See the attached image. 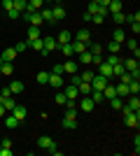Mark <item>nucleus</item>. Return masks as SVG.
<instances>
[{
    "label": "nucleus",
    "mask_w": 140,
    "mask_h": 156,
    "mask_svg": "<svg viewBox=\"0 0 140 156\" xmlns=\"http://www.w3.org/2000/svg\"><path fill=\"white\" fill-rule=\"evenodd\" d=\"M135 154H140V137L135 135Z\"/></svg>",
    "instance_id": "obj_56"
},
{
    "label": "nucleus",
    "mask_w": 140,
    "mask_h": 156,
    "mask_svg": "<svg viewBox=\"0 0 140 156\" xmlns=\"http://www.w3.org/2000/svg\"><path fill=\"white\" fill-rule=\"evenodd\" d=\"M19 16H21V12H19V9H14V7L7 12V19H19Z\"/></svg>",
    "instance_id": "obj_48"
},
{
    "label": "nucleus",
    "mask_w": 140,
    "mask_h": 156,
    "mask_svg": "<svg viewBox=\"0 0 140 156\" xmlns=\"http://www.w3.org/2000/svg\"><path fill=\"white\" fill-rule=\"evenodd\" d=\"M103 96H105L107 100H110V98H114V96H117V91H114V86L110 84V82H107V86H105V89H103Z\"/></svg>",
    "instance_id": "obj_31"
},
{
    "label": "nucleus",
    "mask_w": 140,
    "mask_h": 156,
    "mask_svg": "<svg viewBox=\"0 0 140 156\" xmlns=\"http://www.w3.org/2000/svg\"><path fill=\"white\" fill-rule=\"evenodd\" d=\"M124 42H126V47H128V49H131V51H133V54H135V58H138V56H140V49H138V42H135V40H133V37H126V40H124Z\"/></svg>",
    "instance_id": "obj_20"
},
{
    "label": "nucleus",
    "mask_w": 140,
    "mask_h": 156,
    "mask_svg": "<svg viewBox=\"0 0 140 156\" xmlns=\"http://www.w3.org/2000/svg\"><path fill=\"white\" fill-rule=\"evenodd\" d=\"M0 65H2V56H0Z\"/></svg>",
    "instance_id": "obj_59"
},
{
    "label": "nucleus",
    "mask_w": 140,
    "mask_h": 156,
    "mask_svg": "<svg viewBox=\"0 0 140 156\" xmlns=\"http://www.w3.org/2000/svg\"><path fill=\"white\" fill-rule=\"evenodd\" d=\"M0 75H5V77L14 75V65L9 63V61H2V65H0Z\"/></svg>",
    "instance_id": "obj_15"
},
{
    "label": "nucleus",
    "mask_w": 140,
    "mask_h": 156,
    "mask_svg": "<svg viewBox=\"0 0 140 156\" xmlns=\"http://www.w3.org/2000/svg\"><path fill=\"white\" fill-rule=\"evenodd\" d=\"M12 7H14V0H2V9H5V12H9Z\"/></svg>",
    "instance_id": "obj_49"
},
{
    "label": "nucleus",
    "mask_w": 140,
    "mask_h": 156,
    "mask_svg": "<svg viewBox=\"0 0 140 156\" xmlns=\"http://www.w3.org/2000/svg\"><path fill=\"white\" fill-rule=\"evenodd\" d=\"M128 107H131L133 112H140V100H138V96H133L131 100H128Z\"/></svg>",
    "instance_id": "obj_39"
},
{
    "label": "nucleus",
    "mask_w": 140,
    "mask_h": 156,
    "mask_svg": "<svg viewBox=\"0 0 140 156\" xmlns=\"http://www.w3.org/2000/svg\"><path fill=\"white\" fill-rule=\"evenodd\" d=\"M119 61H121L119 54H110V56L105 58V63H107V65H114V63H119Z\"/></svg>",
    "instance_id": "obj_45"
},
{
    "label": "nucleus",
    "mask_w": 140,
    "mask_h": 156,
    "mask_svg": "<svg viewBox=\"0 0 140 156\" xmlns=\"http://www.w3.org/2000/svg\"><path fill=\"white\" fill-rule=\"evenodd\" d=\"M61 126H63V128H68V130H73V128H77V119L63 117V121H61Z\"/></svg>",
    "instance_id": "obj_22"
},
{
    "label": "nucleus",
    "mask_w": 140,
    "mask_h": 156,
    "mask_svg": "<svg viewBox=\"0 0 140 156\" xmlns=\"http://www.w3.org/2000/svg\"><path fill=\"white\" fill-rule=\"evenodd\" d=\"M38 37H42V35H40V28H38V26H31V28H28V40H26V42L31 44V42L38 40Z\"/></svg>",
    "instance_id": "obj_18"
},
{
    "label": "nucleus",
    "mask_w": 140,
    "mask_h": 156,
    "mask_svg": "<svg viewBox=\"0 0 140 156\" xmlns=\"http://www.w3.org/2000/svg\"><path fill=\"white\" fill-rule=\"evenodd\" d=\"M91 61H93V54L89 51V49H84V51L80 54V63L82 65H91Z\"/></svg>",
    "instance_id": "obj_16"
},
{
    "label": "nucleus",
    "mask_w": 140,
    "mask_h": 156,
    "mask_svg": "<svg viewBox=\"0 0 140 156\" xmlns=\"http://www.w3.org/2000/svg\"><path fill=\"white\" fill-rule=\"evenodd\" d=\"M2 119H5V126H7V128H19V126H21V121L14 117V114H9V112H7Z\"/></svg>",
    "instance_id": "obj_10"
},
{
    "label": "nucleus",
    "mask_w": 140,
    "mask_h": 156,
    "mask_svg": "<svg viewBox=\"0 0 140 156\" xmlns=\"http://www.w3.org/2000/svg\"><path fill=\"white\" fill-rule=\"evenodd\" d=\"M93 107H96V103L91 100V96H82L80 98V110L82 112H91Z\"/></svg>",
    "instance_id": "obj_4"
},
{
    "label": "nucleus",
    "mask_w": 140,
    "mask_h": 156,
    "mask_svg": "<svg viewBox=\"0 0 140 156\" xmlns=\"http://www.w3.org/2000/svg\"><path fill=\"white\" fill-rule=\"evenodd\" d=\"M77 89H80V96H89V93H91V84H89V82H80Z\"/></svg>",
    "instance_id": "obj_30"
},
{
    "label": "nucleus",
    "mask_w": 140,
    "mask_h": 156,
    "mask_svg": "<svg viewBox=\"0 0 140 156\" xmlns=\"http://www.w3.org/2000/svg\"><path fill=\"white\" fill-rule=\"evenodd\" d=\"M75 72H80L77 63H75V61H66V63H63V75H75Z\"/></svg>",
    "instance_id": "obj_11"
},
{
    "label": "nucleus",
    "mask_w": 140,
    "mask_h": 156,
    "mask_svg": "<svg viewBox=\"0 0 140 156\" xmlns=\"http://www.w3.org/2000/svg\"><path fill=\"white\" fill-rule=\"evenodd\" d=\"M9 91H12V96H14V93H21V91H23V82L14 79L12 84H9Z\"/></svg>",
    "instance_id": "obj_24"
},
{
    "label": "nucleus",
    "mask_w": 140,
    "mask_h": 156,
    "mask_svg": "<svg viewBox=\"0 0 140 156\" xmlns=\"http://www.w3.org/2000/svg\"><path fill=\"white\" fill-rule=\"evenodd\" d=\"M75 40H80V42H84V44H87V42H91V33H89L87 28H82V30L75 35Z\"/></svg>",
    "instance_id": "obj_19"
},
{
    "label": "nucleus",
    "mask_w": 140,
    "mask_h": 156,
    "mask_svg": "<svg viewBox=\"0 0 140 156\" xmlns=\"http://www.w3.org/2000/svg\"><path fill=\"white\" fill-rule=\"evenodd\" d=\"M107 51H110V54H119L121 51V42H114V40H112V42L107 44Z\"/></svg>",
    "instance_id": "obj_34"
},
{
    "label": "nucleus",
    "mask_w": 140,
    "mask_h": 156,
    "mask_svg": "<svg viewBox=\"0 0 140 156\" xmlns=\"http://www.w3.org/2000/svg\"><path fill=\"white\" fill-rule=\"evenodd\" d=\"M40 14H42V21H49V23L54 21V16H52V9H40Z\"/></svg>",
    "instance_id": "obj_46"
},
{
    "label": "nucleus",
    "mask_w": 140,
    "mask_h": 156,
    "mask_svg": "<svg viewBox=\"0 0 140 156\" xmlns=\"http://www.w3.org/2000/svg\"><path fill=\"white\" fill-rule=\"evenodd\" d=\"M9 114H14V117L19 119V121H23V119H26V114H28V110L23 107V105H16V107H14V110L9 112Z\"/></svg>",
    "instance_id": "obj_13"
},
{
    "label": "nucleus",
    "mask_w": 140,
    "mask_h": 156,
    "mask_svg": "<svg viewBox=\"0 0 140 156\" xmlns=\"http://www.w3.org/2000/svg\"><path fill=\"white\" fill-rule=\"evenodd\" d=\"M49 86H54V89H63V75H54V72H49Z\"/></svg>",
    "instance_id": "obj_7"
},
{
    "label": "nucleus",
    "mask_w": 140,
    "mask_h": 156,
    "mask_svg": "<svg viewBox=\"0 0 140 156\" xmlns=\"http://www.w3.org/2000/svg\"><path fill=\"white\" fill-rule=\"evenodd\" d=\"M126 21H128V23H133V21H140V12H135V14H128V16H126Z\"/></svg>",
    "instance_id": "obj_50"
},
{
    "label": "nucleus",
    "mask_w": 140,
    "mask_h": 156,
    "mask_svg": "<svg viewBox=\"0 0 140 156\" xmlns=\"http://www.w3.org/2000/svg\"><path fill=\"white\" fill-rule=\"evenodd\" d=\"M110 105H112V110H117V112H119V110H121V105H124V103L119 100V96H114V98H110Z\"/></svg>",
    "instance_id": "obj_42"
},
{
    "label": "nucleus",
    "mask_w": 140,
    "mask_h": 156,
    "mask_svg": "<svg viewBox=\"0 0 140 156\" xmlns=\"http://www.w3.org/2000/svg\"><path fill=\"white\" fill-rule=\"evenodd\" d=\"M28 5V0H14V9H19V12H23Z\"/></svg>",
    "instance_id": "obj_47"
},
{
    "label": "nucleus",
    "mask_w": 140,
    "mask_h": 156,
    "mask_svg": "<svg viewBox=\"0 0 140 156\" xmlns=\"http://www.w3.org/2000/svg\"><path fill=\"white\" fill-rule=\"evenodd\" d=\"M112 16V21L117 23V26H121V23H126V14H121V12H114V14H110Z\"/></svg>",
    "instance_id": "obj_27"
},
{
    "label": "nucleus",
    "mask_w": 140,
    "mask_h": 156,
    "mask_svg": "<svg viewBox=\"0 0 140 156\" xmlns=\"http://www.w3.org/2000/svg\"><path fill=\"white\" fill-rule=\"evenodd\" d=\"M93 75H96V72H93V70H84V72H80L82 82H91V79H93Z\"/></svg>",
    "instance_id": "obj_44"
},
{
    "label": "nucleus",
    "mask_w": 140,
    "mask_h": 156,
    "mask_svg": "<svg viewBox=\"0 0 140 156\" xmlns=\"http://www.w3.org/2000/svg\"><path fill=\"white\" fill-rule=\"evenodd\" d=\"M63 93H66V98H68V100H77V98H80V89H77L75 84L66 86V89H63Z\"/></svg>",
    "instance_id": "obj_5"
},
{
    "label": "nucleus",
    "mask_w": 140,
    "mask_h": 156,
    "mask_svg": "<svg viewBox=\"0 0 140 156\" xmlns=\"http://www.w3.org/2000/svg\"><path fill=\"white\" fill-rule=\"evenodd\" d=\"M107 82H110V79H105L103 75H93V79L89 82V84H91V91H103V89L107 86Z\"/></svg>",
    "instance_id": "obj_2"
},
{
    "label": "nucleus",
    "mask_w": 140,
    "mask_h": 156,
    "mask_svg": "<svg viewBox=\"0 0 140 156\" xmlns=\"http://www.w3.org/2000/svg\"><path fill=\"white\" fill-rule=\"evenodd\" d=\"M124 121H126V126H131V128H138L140 126V114L138 112H126V114H124Z\"/></svg>",
    "instance_id": "obj_3"
},
{
    "label": "nucleus",
    "mask_w": 140,
    "mask_h": 156,
    "mask_svg": "<svg viewBox=\"0 0 140 156\" xmlns=\"http://www.w3.org/2000/svg\"><path fill=\"white\" fill-rule=\"evenodd\" d=\"M54 75H63V63H59V65H54Z\"/></svg>",
    "instance_id": "obj_52"
},
{
    "label": "nucleus",
    "mask_w": 140,
    "mask_h": 156,
    "mask_svg": "<svg viewBox=\"0 0 140 156\" xmlns=\"http://www.w3.org/2000/svg\"><path fill=\"white\" fill-rule=\"evenodd\" d=\"M89 96H91V100H93V103H96V105H100V103H103V100H105V96H103V91H91V93H89Z\"/></svg>",
    "instance_id": "obj_32"
},
{
    "label": "nucleus",
    "mask_w": 140,
    "mask_h": 156,
    "mask_svg": "<svg viewBox=\"0 0 140 156\" xmlns=\"http://www.w3.org/2000/svg\"><path fill=\"white\" fill-rule=\"evenodd\" d=\"M121 72H126V68H124V63L119 61V63H114V65H112V75H114V77H119Z\"/></svg>",
    "instance_id": "obj_35"
},
{
    "label": "nucleus",
    "mask_w": 140,
    "mask_h": 156,
    "mask_svg": "<svg viewBox=\"0 0 140 156\" xmlns=\"http://www.w3.org/2000/svg\"><path fill=\"white\" fill-rule=\"evenodd\" d=\"M31 47H33L35 51H47L45 47H42V37H38V40H33V42H31Z\"/></svg>",
    "instance_id": "obj_40"
},
{
    "label": "nucleus",
    "mask_w": 140,
    "mask_h": 156,
    "mask_svg": "<svg viewBox=\"0 0 140 156\" xmlns=\"http://www.w3.org/2000/svg\"><path fill=\"white\" fill-rule=\"evenodd\" d=\"M21 16H23V21H28L31 26H38V28L42 26V14H40V9H38V12H21Z\"/></svg>",
    "instance_id": "obj_1"
},
{
    "label": "nucleus",
    "mask_w": 140,
    "mask_h": 156,
    "mask_svg": "<svg viewBox=\"0 0 140 156\" xmlns=\"http://www.w3.org/2000/svg\"><path fill=\"white\" fill-rule=\"evenodd\" d=\"M0 156H12V149L9 147H0Z\"/></svg>",
    "instance_id": "obj_53"
},
{
    "label": "nucleus",
    "mask_w": 140,
    "mask_h": 156,
    "mask_svg": "<svg viewBox=\"0 0 140 156\" xmlns=\"http://www.w3.org/2000/svg\"><path fill=\"white\" fill-rule=\"evenodd\" d=\"M42 47L52 54L54 49H59V42H56V37H42Z\"/></svg>",
    "instance_id": "obj_8"
},
{
    "label": "nucleus",
    "mask_w": 140,
    "mask_h": 156,
    "mask_svg": "<svg viewBox=\"0 0 140 156\" xmlns=\"http://www.w3.org/2000/svg\"><path fill=\"white\" fill-rule=\"evenodd\" d=\"M114 91H117V96H128V84H124V82H119V84L114 86Z\"/></svg>",
    "instance_id": "obj_29"
},
{
    "label": "nucleus",
    "mask_w": 140,
    "mask_h": 156,
    "mask_svg": "<svg viewBox=\"0 0 140 156\" xmlns=\"http://www.w3.org/2000/svg\"><path fill=\"white\" fill-rule=\"evenodd\" d=\"M124 68H126L128 72H140V65H138V58H128L126 63H124Z\"/></svg>",
    "instance_id": "obj_17"
},
{
    "label": "nucleus",
    "mask_w": 140,
    "mask_h": 156,
    "mask_svg": "<svg viewBox=\"0 0 140 156\" xmlns=\"http://www.w3.org/2000/svg\"><path fill=\"white\" fill-rule=\"evenodd\" d=\"M5 114H7V110H5V107H2V105H0V119L5 117Z\"/></svg>",
    "instance_id": "obj_58"
},
{
    "label": "nucleus",
    "mask_w": 140,
    "mask_h": 156,
    "mask_svg": "<svg viewBox=\"0 0 140 156\" xmlns=\"http://www.w3.org/2000/svg\"><path fill=\"white\" fill-rule=\"evenodd\" d=\"M128 93H133V96L140 93V82L138 79H131V82H128Z\"/></svg>",
    "instance_id": "obj_26"
},
{
    "label": "nucleus",
    "mask_w": 140,
    "mask_h": 156,
    "mask_svg": "<svg viewBox=\"0 0 140 156\" xmlns=\"http://www.w3.org/2000/svg\"><path fill=\"white\" fill-rule=\"evenodd\" d=\"M52 16H54V21H59V19H66V9H63L61 5H56V7L52 9Z\"/></svg>",
    "instance_id": "obj_21"
},
{
    "label": "nucleus",
    "mask_w": 140,
    "mask_h": 156,
    "mask_svg": "<svg viewBox=\"0 0 140 156\" xmlns=\"http://www.w3.org/2000/svg\"><path fill=\"white\" fill-rule=\"evenodd\" d=\"M28 47H31L28 42H16V44H14V51H16V54H23Z\"/></svg>",
    "instance_id": "obj_41"
},
{
    "label": "nucleus",
    "mask_w": 140,
    "mask_h": 156,
    "mask_svg": "<svg viewBox=\"0 0 140 156\" xmlns=\"http://www.w3.org/2000/svg\"><path fill=\"white\" fill-rule=\"evenodd\" d=\"M56 42H59V47L61 44H68V42H73V35H70L68 30H61L59 35H56Z\"/></svg>",
    "instance_id": "obj_14"
},
{
    "label": "nucleus",
    "mask_w": 140,
    "mask_h": 156,
    "mask_svg": "<svg viewBox=\"0 0 140 156\" xmlns=\"http://www.w3.org/2000/svg\"><path fill=\"white\" fill-rule=\"evenodd\" d=\"M0 147H12V140H9V137H2V142H0Z\"/></svg>",
    "instance_id": "obj_55"
},
{
    "label": "nucleus",
    "mask_w": 140,
    "mask_h": 156,
    "mask_svg": "<svg viewBox=\"0 0 140 156\" xmlns=\"http://www.w3.org/2000/svg\"><path fill=\"white\" fill-rule=\"evenodd\" d=\"M98 9H100V5L96 2V0H91V2H89V9H87V12L93 16V14H98Z\"/></svg>",
    "instance_id": "obj_43"
},
{
    "label": "nucleus",
    "mask_w": 140,
    "mask_h": 156,
    "mask_svg": "<svg viewBox=\"0 0 140 156\" xmlns=\"http://www.w3.org/2000/svg\"><path fill=\"white\" fill-rule=\"evenodd\" d=\"M54 2H61V0H54Z\"/></svg>",
    "instance_id": "obj_61"
},
{
    "label": "nucleus",
    "mask_w": 140,
    "mask_h": 156,
    "mask_svg": "<svg viewBox=\"0 0 140 156\" xmlns=\"http://www.w3.org/2000/svg\"><path fill=\"white\" fill-rule=\"evenodd\" d=\"M0 105H2L7 112H12L14 107H16V103H14V98H12V96H0Z\"/></svg>",
    "instance_id": "obj_9"
},
{
    "label": "nucleus",
    "mask_w": 140,
    "mask_h": 156,
    "mask_svg": "<svg viewBox=\"0 0 140 156\" xmlns=\"http://www.w3.org/2000/svg\"><path fill=\"white\" fill-rule=\"evenodd\" d=\"M80 82H82V77H80V75H77V72H75V75H73V79H70V84L80 86Z\"/></svg>",
    "instance_id": "obj_51"
},
{
    "label": "nucleus",
    "mask_w": 140,
    "mask_h": 156,
    "mask_svg": "<svg viewBox=\"0 0 140 156\" xmlns=\"http://www.w3.org/2000/svg\"><path fill=\"white\" fill-rule=\"evenodd\" d=\"M0 56H2V61H9V63H12V61L16 58V51H14V47H12V49H5Z\"/></svg>",
    "instance_id": "obj_25"
},
{
    "label": "nucleus",
    "mask_w": 140,
    "mask_h": 156,
    "mask_svg": "<svg viewBox=\"0 0 140 156\" xmlns=\"http://www.w3.org/2000/svg\"><path fill=\"white\" fill-rule=\"evenodd\" d=\"M131 30L138 35V33H140V21H133V23H131Z\"/></svg>",
    "instance_id": "obj_54"
},
{
    "label": "nucleus",
    "mask_w": 140,
    "mask_h": 156,
    "mask_svg": "<svg viewBox=\"0 0 140 156\" xmlns=\"http://www.w3.org/2000/svg\"><path fill=\"white\" fill-rule=\"evenodd\" d=\"M112 40H114V42H124V40H126V33L121 30V28H114V35H112Z\"/></svg>",
    "instance_id": "obj_33"
},
{
    "label": "nucleus",
    "mask_w": 140,
    "mask_h": 156,
    "mask_svg": "<svg viewBox=\"0 0 140 156\" xmlns=\"http://www.w3.org/2000/svg\"><path fill=\"white\" fill-rule=\"evenodd\" d=\"M35 79H38V84H42V86L49 84V72H38V77H35Z\"/></svg>",
    "instance_id": "obj_36"
},
{
    "label": "nucleus",
    "mask_w": 140,
    "mask_h": 156,
    "mask_svg": "<svg viewBox=\"0 0 140 156\" xmlns=\"http://www.w3.org/2000/svg\"><path fill=\"white\" fill-rule=\"evenodd\" d=\"M59 49H61V54H63V56H73V44H70V42H68V44H61L59 47Z\"/></svg>",
    "instance_id": "obj_37"
},
{
    "label": "nucleus",
    "mask_w": 140,
    "mask_h": 156,
    "mask_svg": "<svg viewBox=\"0 0 140 156\" xmlns=\"http://www.w3.org/2000/svg\"><path fill=\"white\" fill-rule=\"evenodd\" d=\"M70 44H73V51H75V54H82L84 49H87V44H84V42H80V40H75V37H73V42H70Z\"/></svg>",
    "instance_id": "obj_23"
},
{
    "label": "nucleus",
    "mask_w": 140,
    "mask_h": 156,
    "mask_svg": "<svg viewBox=\"0 0 140 156\" xmlns=\"http://www.w3.org/2000/svg\"><path fill=\"white\" fill-rule=\"evenodd\" d=\"M98 75H103L105 79H112L114 77V75H112V65H107L105 61H103V63L98 65Z\"/></svg>",
    "instance_id": "obj_6"
},
{
    "label": "nucleus",
    "mask_w": 140,
    "mask_h": 156,
    "mask_svg": "<svg viewBox=\"0 0 140 156\" xmlns=\"http://www.w3.org/2000/svg\"><path fill=\"white\" fill-rule=\"evenodd\" d=\"M54 100H56V105H66V103H68V98H66V93L61 91V89H59V93H56V96H54Z\"/></svg>",
    "instance_id": "obj_38"
},
{
    "label": "nucleus",
    "mask_w": 140,
    "mask_h": 156,
    "mask_svg": "<svg viewBox=\"0 0 140 156\" xmlns=\"http://www.w3.org/2000/svg\"><path fill=\"white\" fill-rule=\"evenodd\" d=\"M0 21H2V12H0Z\"/></svg>",
    "instance_id": "obj_60"
},
{
    "label": "nucleus",
    "mask_w": 140,
    "mask_h": 156,
    "mask_svg": "<svg viewBox=\"0 0 140 156\" xmlns=\"http://www.w3.org/2000/svg\"><path fill=\"white\" fill-rule=\"evenodd\" d=\"M107 9H110V14H114V12H121V0H110Z\"/></svg>",
    "instance_id": "obj_28"
},
{
    "label": "nucleus",
    "mask_w": 140,
    "mask_h": 156,
    "mask_svg": "<svg viewBox=\"0 0 140 156\" xmlns=\"http://www.w3.org/2000/svg\"><path fill=\"white\" fill-rule=\"evenodd\" d=\"M52 144H56V142H54L49 135H40V137H38V147H40V149H49Z\"/></svg>",
    "instance_id": "obj_12"
},
{
    "label": "nucleus",
    "mask_w": 140,
    "mask_h": 156,
    "mask_svg": "<svg viewBox=\"0 0 140 156\" xmlns=\"http://www.w3.org/2000/svg\"><path fill=\"white\" fill-rule=\"evenodd\" d=\"M96 2H98V5H103V7H107V5H110V0H96Z\"/></svg>",
    "instance_id": "obj_57"
}]
</instances>
